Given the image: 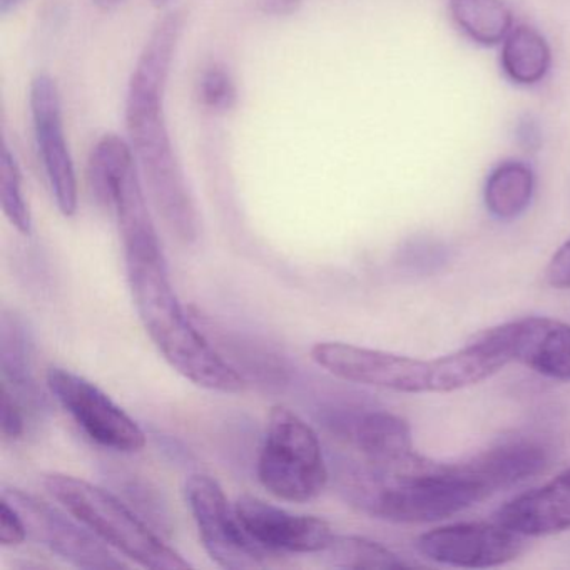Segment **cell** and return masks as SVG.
Masks as SVG:
<instances>
[{"instance_id": "obj_19", "label": "cell", "mask_w": 570, "mask_h": 570, "mask_svg": "<svg viewBox=\"0 0 570 570\" xmlns=\"http://www.w3.org/2000/svg\"><path fill=\"white\" fill-rule=\"evenodd\" d=\"M535 176L520 161H503L492 169L483 186V203L493 218H519L532 203Z\"/></svg>"}, {"instance_id": "obj_11", "label": "cell", "mask_w": 570, "mask_h": 570, "mask_svg": "<svg viewBox=\"0 0 570 570\" xmlns=\"http://www.w3.org/2000/svg\"><path fill=\"white\" fill-rule=\"evenodd\" d=\"M525 537L495 522H460L422 533L415 546L420 556L442 566L490 569L515 560L525 549Z\"/></svg>"}, {"instance_id": "obj_27", "label": "cell", "mask_w": 570, "mask_h": 570, "mask_svg": "<svg viewBox=\"0 0 570 570\" xmlns=\"http://www.w3.org/2000/svg\"><path fill=\"white\" fill-rule=\"evenodd\" d=\"M28 527L19 510L2 499L0 503V546L16 547L28 539Z\"/></svg>"}, {"instance_id": "obj_30", "label": "cell", "mask_w": 570, "mask_h": 570, "mask_svg": "<svg viewBox=\"0 0 570 570\" xmlns=\"http://www.w3.org/2000/svg\"><path fill=\"white\" fill-rule=\"evenodd\" d=\"M519 141L522 142L523 148H527V151H529V149L530 151H535L540 146L539 129H537V126L530 122L529 119L519 126Z\"/></svg>"}, {"instance_id": "obj_25", "label": "cell", "mask_w": 570, "mask_h": 570, "mask_svg": "<svg viewBox=\"0 0 570 570\" xmlns=\"http://www.w3.org/2000/svg\"><path fill=\"white\" fill-rule=\"evenodd\" d=\"M122 489H125L122 492L131 500L132 505H136V509L141 510L145 515H148V519L155 525L161 527V529H169L168 510H166L165 502L159 499L155 489H151L148 483L136 479L125 480Z\"/></svg>"}, {"instance_id": "obj_17", "label": "cell", "mask_w": 570, "mask_h": 570, "mask_svg": "<svg viewBox=\"0 0 570 570\" xmlns=\"http://www.w3.org/2000/svg\"><path fill=\"white\" fill-rule=\"evenodd\" d=\"M352 439L362 455L360 462L375 472H399L422 459L413 445L409 423L386 410L358 416L352 426Z\"/></svg>"}, {"instance_id": "obj_8", "label": "cell", "mask_w": 570, "mask_h": 570, "mask_svg": "<svg viewBox=\"0 0 570 570\" xmlns=\"http://www.w3.org/2000/svg\"><path fill=\"white\" fill-rule=\"evenodd\" d=\"M185 497L213 562L223 569H259L268 566L269 557H275L248 535L218 480L206 473H193L186 480Z\"/></svg>"}, {"instance_id": "obj_3", "label": "cell", "mask_w": 570, "mask_h": 570, "mask_svg": "<svg viewBox=\"0 0 570 570\" xmlns=\"http://www.w3.org/2000/svg\"><path fill=\"white\" fill-rule=\"evenodd\" d=\"M336 379L399 393H450L476 385L510 365L493 343L476 335L439 358H413L342 342L316 343L309 352Z\"/></svg>"}, {"instance_id": "obj_23", "label": "cell", "mask_w": 570, "mask_h": 570, "mask_svg": "<svg viewBox=\"0 0 570 570\" xmlns=\"http://www.w3.org/2000/svg\"><path fill=\"white\" fill-rule=\"evenodd\" d=\"M0 202L11 225L22 235H31L32 218L22 193L21 168L8 145L0 153Z\"/></svg>"}, {"instance_id": "obj_22", "label": "cell", "mask_w": 570, "mask_h": 570, "mask_svg": "<svg viewBox=\"0 0 570 570\" xmlns=\"http://www.w3.org/2000/svg\"><path fill=\"white\" fill-rule=\"evenodd\" d=\"M323 563L335 569H406L413 563L383 543L358 535H335L323 552Z\"/></svg>"}, {"instance_id": "obj_6", "label": "cell", "mask_w": 570, "mask_h": 570, "mask_svg": "<svg viewBox=\"0 0 570 570\" xmlns=\"http://www.w3.org/2000/svg\"><path fill=\"white\" fill-rule=\"evenodd\" d=\"M258 479L276 499L305 503L328 485L322 443L312 425L283 405L273 406L258 456Z\"/></svg>"}, {"instance_id": "obj_15", "label": "cell", "mask_w": 570, "mask_h": 570, "mask_svg": "<svg viewBox=\"0 0 570 570\" xmlns=\"http://www.w3.org/2000/svg\"><path fill=\"white\" fill-rule=\"evenodd\" d=\"M493 520L525 539L570 530V466L543 485L500 505Z\"/></svg>"}, {"instance_id": "obj_28", "label": "cell", "mask_w": 570, "mask_h": 570, "mask_svg": "<svg viewBox=\"0 0 570 570\" xmlns=\"http://www.w3.org/2000/svg\"><path fill=\"white\" fill-rule=\"evenodd\" d=\"M546 279L552 288L570 289V239H567L550 258Z\"/></svg>"}, {"instance_id": "obj_7", "label": "cell", "mask_w": 570, "mask_h": 570, "mask_svg": "<svg viewBox=\"0 0 570 570\" xmlns=\"http://www.w3.org/2000/svg\"><path fill=\"white\" fill-rule=\"evenodd\" d=\"M136 161L131 145L119 136L106 135L92 149L89 181L96 199L118 222L126 256H163Z\"/></svg>"}, {"instance_id": "obj_32", "label": "cell", "mask_w": 570, "mask_h": 570, "mask_svg": "<svg viewBox=\"0 0 570 570\" xmlns=\"http://www.w3.org/2000/svg\"><path fill=\"white\" fill-rule=\"evenodd\" d=\"M125 0H95V4L102 9H115L121 6Z\"/></svg>"}, {"instance_id": "obj_24", "label": "cell", "mask_w": 570, "mask_h": 570, "mask_svg": "<svg viewBox=\"0 0 570 570\" xmlns=\"http://www.w3.org/2000/svg\"><path fill=\"white\" fill-rule=\"evenodd\" d=\"M198 98L203 108L218 115L232 111L238 101V89L232 72L223 65H212L198 81Z\"/></svg>"}, {"instance_id": "obj_12", "label": "cell", "mask_w": 570, "mask_h": 570, "mask_svg": "<svg viewBox=\"0 0 570 570\" xmlns=\"http://www.w3.org/2000/svg\"><path fill=\"white\" fill-rule=\"evenodd\" d=\"M479 335L492 342L509 363H520L556 382H570V323L525 316L483 330Z\"/></svg>"}, {"instance_id": "obj_5", "label": "cell", "mask_w": 570, "mask_h": 570, "mask_svg": "<svg viewBox=\"0 0 570 570\" xmlns=\"http://www.w3.org/2000/svg\"><path fill=\"white\" fill-rule=\"evenodd\" d=\"M45 489L108 546L145 569L183 570L191 563L109 490L66 473H48Z\"/></svg>"}, {"instance_id": "obj_29", "label": "cell", "mask_w": 570, "mask_h": 570, "mask_svg": "<svg viewBox=\"0 0 570 570\" xmlns=\"http://www.w3.org/2000/svg\"><path fill=\"white\" fill-rule=\"evenodd\" d=\"M303 0H259V9L265 14L289 16L298 11Z\"/></svg>"}, {"instance_id": "obj_1", "label": "cell", "mask_w": 570, "mask_h": 570, "mask_svg": "<svg viewBox=\"0 0 570 570\" xmlns=\"http://www.w3.org/2000/svg\"><path fill=\"white\" fill-rule=\"evenodd\" d=\"M183 31L185 14L181 11L169 12L153 29L129 79L126 128L129 145L166 228L179 242L191 245L202 235V219L185 171L176 158L165 112L169 72Z\"/></svg>"}, {"instance_id": "obj_21", "label": "cell", "mask_w": 570, "mask_h": 570, "mask_svg": "<svg viewBox=\"0 0 570 570\" xmlns=\"http://www.w3.org/2000/svg\"><path fill=\"white\" fill-rule=\"evenodd\" d=\"M455 24L476 45H502L513 29V18L503 0H449Z\"/></svg>"}, {"instance_id": "obj_18", "label": "cell", "mask_w": 570, "mask_h": 570, "mask_svg": "<svg viewBox=\"0 0 570 570\" xmlns=\"http://www.w3.org/2000/svg\"><path fill=\"white\" fill-rule=\"evenodd\" d=\"M35 343L28 325L16 313H4L0 322V372L2 386L24 406L31 419L49 410V402L32 373Z\"/></svg>"}, {"instance_id": "obj_16", "label": "cell", "mask_w": 570, "mask_h": 570, "mask_svg": "<svg viewBox=\"0 0 570 570\" xmlns=\"http://www.w3.org/2000/svg\"><path fill=\"white\" fill-rule=\"evenodd\" d=\"M550 459L552 450L542 439L517 433L499 440L465 462L493 495L539 475L549 466Z\"/></svg>"}, {"instance_id": "obj_10", "label": "cell", "mask_w": 570, "mask_h": 570, "mask_svg": "<svg viewBox=\"0 0 570 570\" xmlns=\"http://www.w3.org/2000/svg\"><path fill=\"white\" fill-rule=\"evenodd\" d=\"M2 499L19 510L28 527L29 537L78 569L108 570L128 567L81 520L69 519L51 503L16 487H4Z\"/></svg>"}, {"instance_id": "obj_13", "label": "cell", "mask_w": 570, "mask_h": 570, "mask_svg": "<svg viewBox=\"0 0 570 570\" xmlns=\"http://www.w3.org/2000/svg\"><path fill=\"white\" fill-rule=\"evenodd\" d=\"M29 105L46 178L59 212L71 218L78 212V179L66 141L61 98L51 76L39 75L32 79Z\"/></svg>"}, {"instance_id": "obj_4", "label": "cell", "mask_w": 570, "mask_h": 570, "mask_svg": "<svg viewBox=\"0 0 570 570\" xmlns=\"http://www.w3.org/2000/svg\"><path fill=\"white\" fill-rule=\"evenodd\" d=\"M129 286L139 318L166 362L202 389L238 393L245 376L209 345L179 302L165 255L126 256Z\"/></svg>"}, {"instance_id": "obj_31", "label": "cell", "mask_w": 570, "mask_h": 570, "mask_svg": "<svg viewBox=\"0 0 570 570\" xmlns=\"http://www.w3.org/2000/svg\"><path fill=\"white\" fill-rule=\"evenodd\" d=\"M22 0H0V14H8L12 9L18 8Z\"/></svg>"}, {"instance_id": "obj_33", "label": "cell", "mask_w": 570, "mask_h": 570, "mask_svg": "<svg viewBox=\"0 0 570 570\" xmlns=\"http://www.w3.org/2000/svg\"><path fill=\"white\" fill-rule=\"evenodd\" d=\"M169 0H153V4L155 6H165L168 4Z\"/></svg>"}, {"instance_id": "obj_26", "label": "cell", "mask_w": 570, "mask_h": 570, "mask_svg": "<svg viewBox=\"0 0 570 570\" xmlns=\"http://www.w3.org/2000/svg\"><path fill=\"white\" fill-rule=\"evenodd\" d=\"M0 395H2V405H0V410H2V415H0L2 436L9 442H14L28 432V422L31 416L26 412L22 403L4 386L0 390Z\"/></svg>"}, {"instance_id": "obj_2", "label": "cell", "mask_w": 570, "mask_h": 570, "mask_svg": "<svg viewBox=\"0 0 570 570\" xmlns=\"http://www.w3.org/2000/svg\"><path fill=\"white\" fill-rule=\"evenodd\" d=\"M338 482L360 512L396 523L440 522L492 497L465 460L439 463L422 456L400 472H375L355 462L343 466Z\"/></svg>"}, {"instance_id": "obj_14", "label": "cell", "mask_w": 570, "mask_h": 570, "mask_svg": "<svg viewBox=\"0 0 570 570\" xmlns=\"http://www.w3.org/2000/svg\"><path fill=\"white\" fill-rule=\"evenodd\" d=\"M236 513L248 535L266 552L320 553L332 542V527L313 515H298L255 495H242Z\"/></svg>"}, {"instance_id": "obj_20", "label": "cell", "mask_w": 570, "mask_h": 570, "mask_svg": "<svg viewBox=\"0 0 570 570\" xmlns=\"http://www.w3.org/2000/svg\"><path fill=\"white\" fill-rule=\"evenodd\" d=\"M500 65L510 81L519 86H535L546 79L552 65L549 42L537 29L513 26L502 42Z\"/></svg>"}, {"instance_id": "obj_9", "label": "cell", "mask_w": 570, "mask_h": 570, "mask_svg": "<svg viewBox=\"0 0 570 570\" xmlns=\"http://www.w3.org/2000/svg\"><path fill=\"white\" fill-rule=\"evenodd\" d=\"M48 386L92 442L121 453L139 452L146 445L145 432L136 420L85 376L55 366L48 372Z\"/></svg>"}]
</instances>
